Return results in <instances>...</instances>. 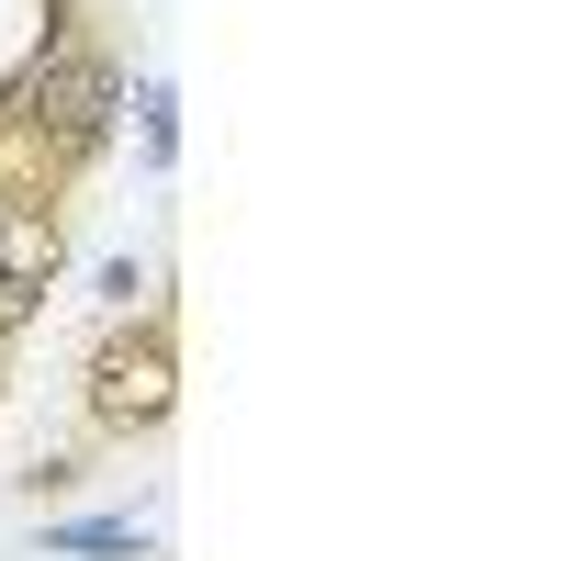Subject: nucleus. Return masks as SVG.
<instances>
[{
  "label": "nucleus",
  "mask_w": 561,
  "mask_h": 561,
  "mask_svg": "<svg viewBox=\"0 0 561 561\" xmlns=\"http://www.w3.org/2000/svg\"><path fill=\"white\" fill-rule=\"evenodd\" d=\"M169 404H180V337H169V314L113 325V337L90 348V427H102V438H158Z\"/></svg>",
  "instance_id": "f257e3e1"
},
{
  "label": "nucleus",
  "mask_w": 561,
  "mask_h": 561,
  "mask_svg": "<svg viewBox=\"0 0 561 561\" xmlns=\"http://www.w3.org/2000/svg\"><path fill=\"white\" fill-rule=\"evenodd\" d=\"M57 550H90V561H147V528H135V517H102V528H57Z\"/></svg>",
  "instance_id": "f03ea898"
}]
</instances>
